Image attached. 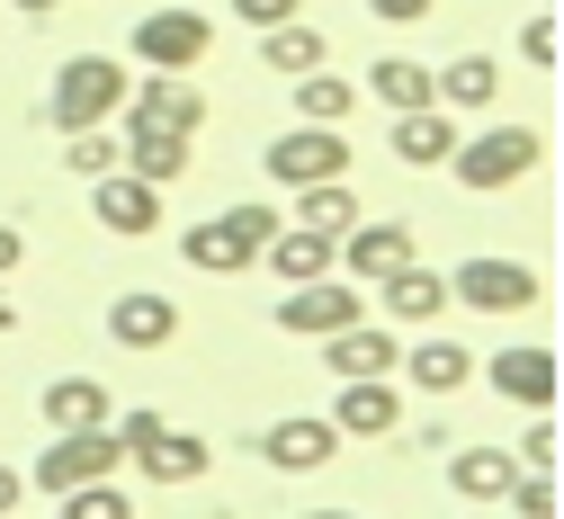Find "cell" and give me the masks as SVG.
<instances>
[{"instance_id": "obj_1", "label": "cell", "mask_w": 564, "mask_h": 519, "mask_svg": "<svg viewBox=\"0 0 564 519\" xmlns=\"http://www.w3.org/2000/svg\"><path fill=\"white\" fill-rule=\"evenodd\" d=\"M538 162H546V134H538V126H484V134H457V153H448L457 188H475V197L520 188Z\"/></svg>"}, {"instance_id": "obj_2", "label": "cell", "mask_w": 564, "mask_h": 519, "mask_svg": "<svg viewBox=\"0 0 564 519\" xmlns=\"http://www.w3.org/2000/svg\"><path fill=\"white\" fill-rule=\"evenodd\" d=\"M126 82H134V72H126L117 54H73V63L54 72V99H45L54 134H73V126H108V117L126 108Z\"/></svg>"}, {"instance_id": "obj_3", "label": "cell", "mask_w": 564, "mask_h": 519, "mask_svg": "<svg viewBox=\"0 0 564 519\" xmlns=\"http://www.w3.org/2000/svg\"><path fill=\"white\" fill-rule=\"evenodd\" d=\"M117 466H126V439H117L108 421H90V430H54V439H45V457L28 466V493L63 501L73 484H90V475H117Z\"/></svg>"}, {"instance_id": "obj_4", "label": "cell", "mask_w": 564, "mask_h": 519, "mask_svg": "<svg viewBox=\"0 0 564 519\" xmlns=\"http://www.w3.org/2000/svg\"><path fill=\"white\" fill-rule=\"evenodd\" d=\"M206 54H216L206 10H144V19H134V63H144V72H197Z\"/></svg>"}, {"instance_id": "obj_5", "label": "cell", "mask_w": 564, "mask_h": 519, "mask_svg": "<svg viewBox=\"0 0 564 519\" xmlns=\"http://www.w3.org/2000/svg\"><path fill=\"white\" fill-rule=\"evenodd\" d=\"M260 162H269V180H278V188H305V180H340V171H349V126H305V117H296V126L278 134Z\"/></svg>"}, {"instance_id": "obj_6", "label": "cell", "mask_w": 564, "mask_h": 519, "mask_svg": "<svg viewBox=\"0 0 564 519\" xmlns=\"http://www.w3.org/2000/svg\"><path fill=\"white\" fill-rule=\"evenodd\" d=\"M269 314H278V332H305V340H323V332H340V323H359V314H368V295L349 286V278H332V269H323V278H296V286L278 295Z\"/></svg>"}, {"instance_id": "obj_7", "label": "cell", "mask_w": 564, "mask_h": 519, "mask_svg": "<svg viewBox=\"0 0 564 519\" xmlns=\"http://www.w3.org/2000/svg\"><path fill=\"white\" fill-rule=\"evenodd\" d=\"M448 305H475V314H529L538 305V269L529 260H466L457 278H448Z\"/></svg>"}, {"instance_id": "obj_8", "label": "cell", "mask_w": 564, "mask_h": 519, "mask_svg": "<svg viewBox=\"0 0 564 519\" xmlns=\"http://www.w3.org/2000/svg\"><path fill=\"white\" fill-rule=\"evenodd\" d=\"M126 457H134V475H144V484H162V493H180V484H197L206 466H216V448H206L197 430H180V421L144 430V439H134Z\"/></svg>"}, {"instance_id": "obj_9", "label": "cell", "mask_w": 564, "mask_h": 519, "mask_svg": "<svg viewBox=\"0 0 564 519\" xmlns=\"http://www.w3.org/2000/svg\"><path fill=\"white\" fill-rule=\"evenodd\" d=\"M90 215H99L108 234L144 242V234L162 225V188H153V180H134V171L117 162V171H99V180H90Z\"/></svg>"}, {"instance_id": "obj_10", "label": "cell", "mask_w": 564, "mask_h": 519, "mask_svg": "<svg viewBox=\"0 0 564 519\" xmlns=\"http://www.w3.org/2000/svg\"><path fill=\"white\" fill-rule=\"evenodd\" d=\"M117 117H153L171 134H197L206 126V82H188V72H153V82H126V108Z\"/></svg>"}, {"instance_id": "obj_11", "label": "cell", "mask_w": 564, "mask_h": 519, "mask_svg": "<svg viewBox=\"0 0 564 519\" xmlns=\"http://www.w3.org/2000/svg\"><path fill=\"white\" fill-rule=\"evenodd\" d=\"M332 448H340V430H332L323 412H296V421L260 430V457H269V475H323V466H332Z\"/></svg>"}, {"instance_id": "obj_12", "label": "cell", "mask_w": 564, "mask_h": 519, "mask_svg": "<svg viewBox=\"0 0 564 519\" xmlns=\"http://www.w3.org/2000/svg\"><path fill=\"white\" fill-rule=\"evenodd\" d=\"M188 143H197V134H171V126H153V117H126V134H117V162H126L134 180L171 188V180L188 171Z\"/></svg>"}, {"instance_id": "obj_13", "label": "cell", "mask_w": 564, "mask_h": 519, "mask_svg": "<svg viewBox=\"0 0 564 519\" xmlns=\"http://www.w3.org/2000/svg\"><path fill=\"white\" fill-rule=\"evenodd\" d=\"M340 439H386L394 421H403V394L386 386V377H340V394H332V412H323Z\"/></svg>"}, {"instance_id": "obj_14", "label": "cell", "mask_w": 564, "mask_h": 519, "mask_svg": "<svg viewBox=\"0 0 564 519\" xmlns=\"http://www.w3.org/2000/svg\"><path fill=\"white\" fill-rule=\"evenodd\" d=\"M448 153H457V108H394V162L403 171H448Z\"/></svg>"}, {"instance_id": "obj_15", "label": "cell", "mask_w": 564, "mask_h": 519, "mask_svg": "<svg viewBox=\"0 0 564 519\" xmlns=\"http://www.w3.org/2000/svg\"><path fill=\"white\" fill-rule=\"evenodd\" d=\"M108 340L117 349H171L180 340V305L153 295V286H126L117 305H108Z\"/></svg>"}, {"instance_id": "obj_16", "label": "cell", "mask_w": 564, "mask_h": 519, "mask_svg": "<svg viewBox=\"0 0 564 519\" xmlns=\"http://www.w3.org/2000/svg\"><path fill=\"white\" fill-rule=\"evenodd\" d=\"M377 305H386L394 323H440V314H448V278L421 269V260H394V269L377 278Z\"/></svg>"}, {"instance_id": "obj_17", "label": "cell", "mask_w": 564, "mask_h": 519, "mask_svg": "<svg viewBox=\"0 0 564 519\" xmlns=\"http://www.w3.org/2000/svg\"><path fill=\"white\" fill-rule=\"evenodd\" d=\"M484 367V358H475ZM484 377H492V394H511V403H529V412H555V349H502V358H492L484 367Z\"/></svg>"}, {"instance_id": "obj_18", "label": "cell", "mask_w": 564, "mask_h": 519, "mask_svg": "<svg viewBox=\"0 0 564 519\" xmlns=\"http://www.w3.org/2000/svg\"><path fill=\"white\" fill-rule=\"evenodd\" d=\"M260 260H269V278L278 286H296V278H323V269H340V251H332V234H314V225H278L269 242H260Z\"/></svg>"}, {"instance_id": "obj_19", "label": "cell", "mask_w": 564, "mask_h": 519, "mask_svg": "<svg viewBox=\"0 0 564 519\" xmlns=\"http://www.w3.org/2000/svg\"><path fill=\"white\" fill-rule=\"evenodd\" d=\"M394 358H403L394 332H377L368 314H359V323H340V332H323V367H332V377H386Z\"/></svg>"}, {"instance_id": "obj_20", "label": "cell", "mask_w": 564, "mask_h": 519, "mask_svg": "<svg viewBox=\"0 0 564 519\" xmlns=\"http://www.w3.org/2000/svg\"><path fill=\"white\" fill-rule=\"evenodd\" d=\"M511 475H520V457H511V448H457V457H448V493H457V501H475V510H502Z\"/></svg>"}, {"instance_id": "obj_21", "label": "cell", "mask_w": 564, "mask_h": 519, "mask_svg": "<svg viewBox=\"0 0 564 519\" xmlns=\"http://www.w3.org/2000/svg\"><path fill=\"white\" fill-rule=\"evenodd\" d=\"M180 260H188L197 278H242L260 251H251V242L225 225V215H216V225H188V234H180Z\"/></svg>"}, {"instance_id": "obj_22", "label": "cell", "mask_w": 564, "mask_h": 519, "mask_svg": "<svg viewBox=\"0 0 564 519\" xmlns=\"http://www.w3.org/2000/svg\"><path fill=\"white\" fill-rule=\"evenodd\" d=\"M332 251L349 260V278H368V286H377L394 260H412V225H349Z\"/></svg>"}, {"instance_id": "obj_23", "label": "cell", "mask_w": 564, "mask_h": 519, "mask_svg": "<svg viewBox=\"0 0 564 519\" xmlns=\"http://www.w3.org/2000/svg\"><path fill=\"white\" fill-rule=\"evenodd\" d=\"M431 99L440 108H492V99H502V63H492V54H457L448 72H431Z\"/></svg>"}, {"instance_id": "obj_24", "label": "cell", "mask_w": 564, "mask_h": 519, "mask_svg": "<svg viewBox=\"0 0 564 519\" xmlns=\"http://www.w3.org/2000/svg\"><path fill=\"white\" fill-rule=\"evenodd\" d=\"M296 117H305V126H349V117H359V82H340L332 63L296 72Z\"/></svg>"}, {"instance_id": "obj_25", "label": "cell", "mask_w": 564, "mask_h": 519, "mask_svg": "<svg viewBox=\"0 0 564 519\" xmlns=\"http://www.w3.org/2000/svg\"><path fill=\"white\" fill-rule=\"evenodd\" d=\"M296 225H314V234H349V225H359V188H349V171L340 180H305L296 188Z\"/></svg>"}, {"instance_id": "obj_26", "label": "cell", "mask_w": 564, "mask_h": 519, "mask_svg": "<svg viewBox=\"0 0 564 519\" xmlns=\"http://www.w3.org/2000/svg\"><path fill=\"white\" fill-rule=\"evenodd\" d=\"M260 63L278 72V82H296V72L323 63V28H314V19H278V28H260Z\"/></svg>"}, {"instance_id": "obj_27", "label": "cell", "mask_w": 564, "mask_h": 519, "mask_svg": "<svg viewBox=\"0 0 564 519\" xmlns=\"http://www.w3.org/2000/svg\"><path fill=\"white\" fill-rule=\"evenodd\" d=\"M394 367H403L421 394H457V386L475 377V349H457V340H421V349H412V358H394Z\"/></svg>"}, {"instance_id": "obj_28", "label": "cell", "mask_w": 564, "mask_h": 519, "mask_svg": "<svg viewBox=\"0 0 564 519\" xmlns=\"http://www.w3.org/2000/svg\"><path fill=\"white\" fill-rule=\"evenodd\" d=\"M36 412H45V430H90V421H108V394H99V377H54L36 394Z\"/></svg>"}, {"instance_id": "obj_29", "label": "cell", "mask_w": 564, "mask_h": 519, "mask_svg": "<svg viewBox=\"0 0 564 519\" xmlns=\"http://www.w3.org/2000/svg\"><path fill=\"white\" fill-rule=\"evenodd\" d=\"M368 90L386 108H431V63H412V54H377L368 63Z\"/></svg>"}, {"instance_id": "obj_30", "label": "cell", "mask_w": 564, "mask_h": 519, "mask_svg": "<svg viewBox=\"0 0 564 519\" xmlns=\"http://www.w3.org/2000/svg\"><path fill=\"white\" fill-rule=\"evenodd\" d=\"M63 171H82V180L117 171V134L108 126H73V134H63Z\"/></svg>"}, {"instance_id": "obj_31", "label": "cell", "mask_w": 564, "mask_h": 519, "mask_svg": "<svg viewBox=\"0 0 564 519\" xmlns=\"http://www.w3.org/2000/svg\"><path fill=\"white\" fill-rule=\"evenodd\" d=\"M502 510H511V519H546V510H555V475H529V466H520L511 493H502Z\"/></svg>"}, {"instance_id": "obj_32", "label": "cell", "mask_w": 564, "mask_h": 519, "mask_svg": "<svg viewBox=\"0 0 564 519\" xmlns=\"http://www.w3.org/2000/svg\"><path fill=\"white\" fill-rule=\"evenodd\" d=\"M225 225H234V234H242V242L260 251V242H269L278 225H288V215H278V206H260V197H242V206H225Z\"/></svg>"}, {"instance_id": "obj_33", "label": "cell", "mask_w": 564, "mask_h": 519, "mask_svg": "<svg viewBox=\"0 0 564 519\" xmlns=\"http://www.w3.org/2000/svg\"><path fill=\"white\" fill-rule=\"evenodd\" d=\"M511 457H520L529 475H555V421H546V412H538V421L520 430V448H511Z\"/></svg>"}, {"instance_id": "obj_34", "label": "cell", "mask_w": 564, "mask_h": 519, "mask_svg": "<svg viewBox=\"0 0 564 519\" xmlns=\"http://www.w3.org/2000/svg\"><path fill=\"white\" fill-rule=\"evenodd\" d=\"M520 54H529L538 72H555V10H538V19L520 28Z\"/></svg>"}, {"instance_id": "obj_35", "label": "cell", "mask_w": 564, "mask_h": 519, "mask_svg": "<svg viewBox=\"0 0 564 519\" xmlns=\"http://www.w3.org/2000/svg\"><path fill=\"white\" fill-rule=\"evenodd\" d=\"M431 10H440V0H368V19H386V28H421Z\"/></svg>"}, {"instance_id": "obj_36", "label": "cell", "mask_w": 564, "mask_h": 519, "mask_svg": "<svg viewBox=\"0 0 564 519\" xmlns=\"http://www.w3.org/2000/svg\"><path fill=\"white\" fill-rule=\"evenodd\" d=\"M305 0H234V19H251V28H278V19H296Z\"/></svg>"}, {"instance_id": "obj_37", "label": "cell", "mask_w": 564, "mask_h": 519, "mask_svg": "<svg viewBox=\"0 0 564 519\" xmlns=\"http://www.w3.org/2000/svg\"><path fill=\"white\" fill-rule=\"evenodd\" d=\"M19 260H28V234H19V225H0V278H10Z\"/></svg>"}, {"instance_id": "obj_38", "label": "cell", "mask_w": 564, "mask_h": 519, "mask_svg": "<svg viewBox=\"0 0 564 519\" xmlns=\"http://www.w3.org/2000/svg\"><path fill=\"white\" fill-rule=\"evenodd\" d=\"M28 501V475H10V466H0V510H19Z\"/></svg>"}, {"instance_id": "obj_39", "label": "cell", "mask_w": 564, "mask_h": 519, "mask_svg": "<svg viewBox=\"0 0 564 519\" xmlns=\"http://www.w3.org/2000/svg\"><path fill=\"white\" fill-rule=\"evenodd\" d=\"M10 10H28V19H54V10H63V0H10Z\"/></svg>"}, {"instance_id": "obj_40", "label": "cell", "mask_w": 564, "mask_h": 519, "mask_svg": "<svg viewBox=\"0 0 564 519\" xmlns=\"http://www.w3.org/2000/svg\"><path fill=\"white\" fill-rule=\"evenodd\" d=\"M0 332H19V305H10V295H0Z\"/></svg>"}]
</instances>
